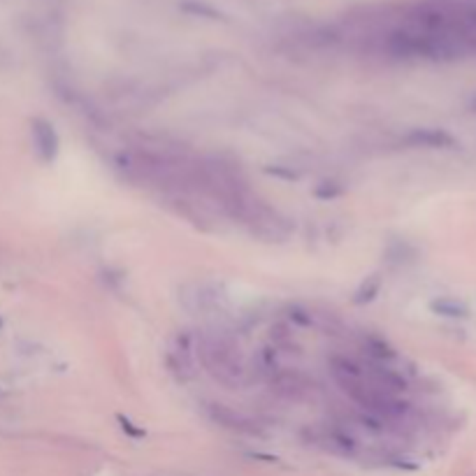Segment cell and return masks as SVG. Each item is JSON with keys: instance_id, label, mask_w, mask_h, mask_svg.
I'll list each match as a JSON object with an SVG mask.
<instances>
[{"instance_id": "cell-1", "label": "cell", "mask_w": 476, "mask_h": 476, "mask_svg": "<svg viewBox=\"0 0 476 476\" xmlns=\"http://www.w3.org/2000/svg\"><path fill=\"white\" fill-rule=\"evenodd\" d=\"M198 355L204 370L216 381L237 388L244 383V363L239 355V346L226 335H204L198 340Z\"/></svg>"}, {"instance_id": "cell-2", "label": "cell", "mask_w": 476, "mask_h": 476, "mask_svg": "<svg viewBox=\"0 0 476 476\" xmlns=\"http://www.w3.org/2000/svg\"><path fill=\"white\" fill-rule=\"evenodd\" d=\"M33 128V144H35V152H38L42 163H51L58 154V132L56 128L45 121V119H35L31 123Z\"/></svg>"}, {"instance_id": "cell-3", "label": "cell", "mask_w": 476, "mask_h": 476, "mask_svg": "<svg viewBox=\"0 0 476 476\" xmlns=\"http://www.w3.org/2000/svg\"><path fill=\"white\" fill-rule=\"evenodd\" d=\"M167 365H170V370L182 379V381L193 377V351H191V340L186 335H179L170 344Z\"/></svg>"}, {"instance_id": "cell-4", "label": "cell", "mask_w": 476, "mask_h": 476, "mask_svg": "<svg viewBox=\"0 0 476 476\" xmlns=\"http://www.w3.org/2000/svg\"><path fill=\"white\" fill-rule=\"evenodd\" d=\"M212 416L216 423L230 427V430H239V432H246V435H254L256 432V425L251 423L246 416L233 412V409H226V407H212Z\"/></svg>"}, {"instance_id": "cell-5", "label": "cell", "mask_w": 476, "mask_h": 476, "mask_svg": "<svg viewBox=\"0 0 476 476\" xmlns=\"http://www.w3.org/2000/svg\"><path fill=\"white\" fill-rule=\"evenodd\" d=\"M409 140L416 144H425V147H446V144L453 142L442 130H414L412 135H409Z\"/></svg>"}, {"instance_id": "cell-6", "label": "cell", "mask_w": 476, "mask_h": 476, "mask_svg": "<svg viewBox=\"0 0 476 476\" xmlns=\"http://www.w3.org/2000/svg\"><path fill=\"white\" fill-rule=\"evenodd\" d=\"M379 288H381V279H379L377 274H372V276H367V279L360 284V288L355 291V298H353V302H358V305H365V302H372L374 300V295L379 293Z\"/></svg>"}, {"instance_id": "cell-7", "label": "cell", "mask_w": 476, "mask_h": 476, "mask_svg": "<svg viewBox=\"0 0 476 476\" xmlns=\"http://www.w3.org/2000/svg\"><path fill=\"white\" fill-rule=\"evenodd\" d=\"M432 309H437V311H442L444 316H462V307L457 305V302H449V300H442V302H435L432 305Z\"/></svg>"}, {"instance_id": "cell-8", "label": "cell", "mask_w": 476, "mask_h": 476, "mask_svg": "<svg viewBox=\"0 0 476 476\" xmlns=\"http://www.w3.org/2000/svg\"><path fill=\"white\" fill-rule=\"evenodd\" d=\"M119 423H121L123 432H128L130 437H144V430H140V427H135L128 418H123V416H119Z\"/></svg>"}, {"instance_id": "cell-9", "label": "cell", "mask_w": 476, "mask_h": 476, "mask_svg": "<svg viewBox=\"0 0 476 476\" xmlns=\"http://www.w3.org/2000/svg\"><path fill=\"white\" fill-rule=\"evenodd\" d=\"M0 325H3V321H0Z\"/></svg>"}]
</instances>
